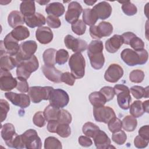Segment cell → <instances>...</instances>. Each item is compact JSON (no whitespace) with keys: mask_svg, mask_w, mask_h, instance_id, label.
Instances as JSON below:
<instances>
[{"mask_svg":"<svg viewBox=\"0 0 149 149\" xmlns=\"http://www.w3.org/2000/svg\"><path fill=\"white\" fill-rule=\"evenodd\" d=\"M36 37L40 43L47 44L52 41L54 35L52 30L49 27L42 26L36 30Z\"/></svg>","mask_w":149,"mask_h":149,"instance_id":"obj_21","label":"cell"},{"mask_svg":"<svg viewBox=\"0 0 149 149\" xmlns=\"http://www.w3.org/2000/svg\"><path fill=\"white\" fill-rule=\"evenodd\" d=\"M82 11L83 8L79 2L76 1L71 2L68 5V10L65 13V19L66 21L71 24L75 22L78 20Z\"/></svg>","mask_w":149,"mask_h":149,"instance_id":"obj_15","label":"cell"},{"mask_svg":"<svg viewBox=\"0 0 149 149\" xmlns=\"http://www.w3.org/2000/svg\"><path fill=\"white\" fill-rule=\"evenodd\" d=\"M137 125V119L132 115L126 116L122 121V126L123 129L128 132L134 131L136 128Z\"/></svg>","mask_w":149,"mask_h":149,"instance_id":"obj_30","label":"cell"},{"mask_svg":"<svg viewBox=\"0 0 149 149\" xmlns=\"http://www.w3.org/2000/svg\"><path fill=\"white\" fill-rule=\"evenodd\" d=\"M127 139V136L125 132L122 130L114 132L112 136V140L118 145L123 144Z\"/></svg>","mask_w":149,"mask_h":149,"instance_id":"obj_48","label":"cell"},{"mask_svg":"<svg viewBox=\"0 0 149 149\" xmlns=\"http://www.w3.org/2000/svg\"><path fill=\"white\" fill-rule=\"evenodd\" d=\"M3 42L7 55L13 56L18 52L20 45H19L18 41L12 37L10 33L5 36Z\"/></svg>","mask_w":149,"mask_h":149,"instance_id":"obj_18","label":"cell"},{"mask_svg":"<svg viewBox=\"0 0 149 149\" xmlns=\"http://www.w3.org/2000/svg\"><path fill=\"white\" fill-rule=\"evenodd\" d=\"M8 22L12 28H16L23 24L24 22V16L18 10H13L10 12L8 17Z\"/></svg>","mask_w":149,"mask_h":149,"instance_id":"obj_24","label":"cell"},{"mask_svg":"<svg viewBox=\"0 0 149 149\" xmlns=\"http://www.w3.org/2000/svg\"><path fill=\"white\" fill-rule=\"evenodd\" d=\"M17 79L9 70H0V88L2 91H10L16 87Z\"/></svg>","mask_w":149,"mask_h":149,"instance_id":"obj_12","label":"cell"},{"mask_svg":"<svg viewBox=\"0 0 149 149\" xmlns=\"http://www.w3.org/2000/svg\"><path fill=\"white\" fill-rule=\"evenodd\" d=\"M97 2V1H84V2L85 3H86L87 5H90L91 6L93 5L94 3H95Z\"/></svg>","mask_w":149,"mask_h":149,"instance_id":"obj_61","label":"cell"},{"mask_svg":"<svg viewBox=\"0 0 149 149\" xmlns=\"http://www.w3.org/2000/svg\"><path fill=\"white\" fill-rule=\"evenodd\" d=\"M56 50L54 48H48L44 51L42 58L44 65L47 66H54L55 64V55Z\"/></svg>","mask_w":149,"mask_h":149,"instance_id":"obj_32","label":"cell"},{"mask_svg":"<svg viewBox=\"0 0 149 149\" xmlns=\"http://www.w3.org/2000/svg\"><path fill=\"white\" fill-rule=\"evenodd\" d=\"M98 18L93 12L92 9L86 8L84 9L83 12V21L85 24L90 26H94Z\"/></svg>","mask_w":149,"mask_h":149,"instance_id":"obj_35","label":"cell"},{"mask_svg":"<svg viewBox=\"0 0 149 149\" xmlns=\"http://www.w3.org/2000/svg\"><path fill=\"white\" fill-rule=\"evenodd\" d=\"M107 124L109 131L112 133L118 132L122 128V121L116 116L112 118Z\"/></svg>","mask_w":149,"mask_h":149,"instance_id":"obj_46","label":"cell"},{"mask_svg":"<svg viewBox=\"0 0 149 149\" xmlns=\"http://www.w3.org/2000/svg\"><path fill=\"white\" fill-rule=\"evenodd\" d=\"M11 35L18 41H23L30 36V31L29 29L23 26H19L13 29L10 32Z\"/></svg>","mask_w":149,"mask_h":149,"instance_id":"obj_26","label":"cell"},{"mask_svg":"<svg viewBox=\"0 0 149 149\" xmlns=\"http://www.w3.org/2000/svg\"><path fill=\"white\" fill-rule=\"evenodd\" d=\"M79 143L80 146L85 147H88L93 144L92 140L88 137L84 136H81L79 137Z\"/></svg>","mask_w":149,"mask_h":149,"instance_id":"obj_57","label":"cell"},{"mask_svg":"<svg viewBox=\"0 0 149 149\" xmlns=\"http://www.w3.org/2000/svg\"><path fill=\"white\" fill-rule=\"evenodd\" d=\"M93 115L95 120L98 122L107 124L113 118L116 116L114 110L109 107L104 105L93 108Z\"/></svg>","mask_w":149,"mask_h":149,"instance_id":"obj_10","label":"cell"},{"mask_svg":"<svg viewBox=\"0 0 149 149\" xmlns=\"http://www.w3.org/2000/svg\"><path fill=\"white\" fill-rule=\"evenodd\" d=\"M139 135L147 140H149V126L144 125L139 130Z\"/></svg>","mask_w":149,"mask_h":149,"instance_id":"obj_59","label":"cell"},{"mask_svg":"<svg viewBox=\"0 0 149 149\" xmlns=\"http://www.w3.org/2000/svg\"><path fill=\"white\" fill-rule=\"evenodd\" d=\"M62 82L65 83V84L72 86L74 85L76 81L75 77L72 74V73L69 72H66L62 73L61 77Z\"/></svg>","mask_w":149,"mask_h":149,"instance_id":"obj_53","label":"cell"},{"mask_svg":"<svg viewBox=\"0 0 149 149\" xmlns=\"http://www.w3.org/2000/svg\"><path fill=\"white\" fill-rule=\"evenodd\" d=\"M69 66L71 73L76 79H81L85 74L86 61L80 52H76L71 55L69 60Z\"/></svg>","mask_w":149,"mask_h":149,"instance_id":"obj_5","label":"cell"},{"mask_svg":"<svg viewBox=\"0 0 149 149\" xmlns=\"http://www.w3.org/2000/svg\"><path fill=\"white\" fill-rule=\"evenodd\" d=\"M16 67L14 59L12 56L5 55L0 57V68L1 69L10 70Z\"/></svg>","mask_w":149,"mask_h":149,"instance_id":"obj_29","label":"cell"},{"mask_svg":"<svg viewBox=\"0 0 149 149\" xmlns=\"http://www.w3.org/2000/svg\"><path fill=\"white\" fill-rule=\"evenodd\" d=\"M49 101L50 105L57 108H63L69 101V97L66 91L62 89H52L49 93Z\"/></svg>","mask_w":149,"mask_h":149,"instance_id":"obj_7","label":"cell"},{"mask_svg":"<svg viewBox=\"0 0 149 149\" xmlns=\"http://www.w3.org/2000/svg\"><path fill=\"white\" fill-rule=\"evenodd\" d=\"M15 134V129L12 123H6L1 126V137L5 141L10 140Z\"/></svg>","mask_w":149,"mask_h":149,"instance_id":"obj_28","label":"cell"},{"mask_svg":"<svg viewBox=\"0 0 149 149\" xmlns=\"http://www.w3.org/2000/svg\"><path fill=\"white\" fill-rule=\"evenodd\" d=\"M69 58L68 52L64 49H60L56 52L55 62L60 65L65 64Z\"/></svg>","mask_w":149,"mask_h":149,"instance_id":"obj_45","label":"cell"},{"mask_svg":"<svg viewBox=\"0 0 149 149\" xmlns=\"http://www.w3.org/2000/svg\"><path fill=\"white\" fill-rule=\"evenodd\" d=\"M89 32H90V34L91 38H93L94 39H96L98 40V39L102 38L99 32L98 28L97 26L94 25V26H90V27L89 29Z\"/></svg>","mask_w":149,"mask_h":149,"instance_id":"obj_56","label":"cell"},{"mask_svg":"<svg viewBox=\"0 0 149 149\" xmlns=\"http://www.w3.org/2000/svg\"><path fill=\"white\" fill-rule=\"evenodd\" d=\"M123 75V68L118 64H111L104 74L105 80L109 83H116Z\"/></svg>","mask_w":149,"mask_h":149,"instance_id":"obj_14","label":"cell"},{"mask_svg":"<svg viewBox=\"0 0 149 149\" xmlns=\"http://www.w3.org/2000/svg\"><path fill=\"white\" fill-rule=\"evenodd\" d=\"M148 102L149 101L148 100H146L145 101H144L143 102V109H144V112H147V113H148L149 111H148Z\"/></svg>","mask_w":149,"mask_h":149,"instance_id":"obj_60","label":"cell"},{"mask_svg":"<svg viewBox=\"0 0 149 149\" xmlns=\"http://www.w3.org/2000/svg\"><path fill=\"white\" fill-rule=\"evenodd\" d=\"M119 2L122 4V9L125 15L130 16L137 13V7L130 1H119Z\"/></svg>","mask_w":149,"mask_h":149,"instance_id":"obj_40","label":"cell"},{"mask_svg":"<svg viewBox=\"0 0 149 149\" xmlns=\"http://www.w3.org/2000/svg\"><path fill=\"white\" fill-rule=\"evenodd\" d=\"M37 49V44L36 41L29 40L22 42L19 45L18 52L13 55L16 67L24 60L29 59L34 55Z\"/></svg>","mask_w":149,"mask_h":149,"instance_id":"obj_3","label":"cell"},{"mask_svg":"<svg viewBox=\"0 0 149 149\" xmlns=\"http://www.w3.org/2000/svg\"><path fill=\"white\" fill-rule=\"evenodd\" d=\"M92 10L98 19L105 20L111 16L112 9L108 2L102 1L94 6Z\"/></svg>","mask_w":149,"mask_h":149,"instance_id":"obj_17","label":"cell"},{"mask_svg":"<svg viewBox=\"0 0 149 149\" xmlns=\"http://www.w3.org/2000/svg\"><path fill=\"white\" fill-rule=\"evenodd\" d=\"M130 113L134 118H139L144 113L143 107V102L141 101H134L129 107Z\"/></svg>","mask_w":149,"mask_h":149,"instance_id":"obj_34","label":"cell"},{"mask_svg":"<svg viewBox=\"0 0 149 149\" xmlns=\"http://www.w3.org/2000/svg\"><path fill=\"white\" fill-rule=\"evenodd\" d=\"M45 12L48 15H52L58 17L64 14L65 7L61 2H51L47 5L45 8Z\"/></svg>","mask_w":149,"mask_h":149,"instance_id":"obj_25","label":"cell"},{"mask_svg":"<svg viewBox=\"0 0 149 149\" xmlns=\"http://www.w3.org/2000/svg\"><path fill=\"white\" fill-rule=\"evenodd\" d=\"M45 119L42 111L37 112L33 118V123L39 127H43L45 124Z\"/></svg>","mask_w":149,"mask_h":149,"instance_id":"obj_49","label":"cell"},{"mask_svg":"<svg viewBox=\"0 0 149 149\" xmlns=\"http://www.w3.org/2000/svg\"><path fill=\"white\" fill-rule=\"evenodd\" d=\"M64 43L67 48L71 49L74 52H81L85 51L88 47L86 41L74 38L70 34H68L64 38Z\"/></svg>","mask_w":149,"mask_h":149,"instance_id":"obj_11","label":"cell"},{"mask_svg":"<svg viewBox=\"0 0 149 149\" xmlns=\"http://www.w3.org/2000/svg\"><path fill=\"white\" fill-rule=\"evenodd\" d=\"M39 67V63L37 57L34 55L29 59L23 61L16 69L17 77L28 79L31 74L36 71Z\"/></svg>","mask_w":149,"mask_h":149,"instance_id":"obj_4","label":"cell"},{"mask_svg":"<svg viewBox=\"0 0 149 149\" xmlns=\"http://www.w3.org/2000/svg\"><path fill=\"white\" fill-rule=\"evenodd\" d=\"M100 92L101 93L107 100V101H109L112 100L115 96V92L113 88L110 86H104L102 87Z\"/></svg>","mask_w":149,"mask_h":149,"instance_id":"obj_51","label":"cell"},{"mask_svg":"<svg viewBox=\"0 0 149 149\" xmlns=\"http://www.w3.org/2000/svg\"><path fill=\"white\" fill-rule=\"evenodd\" d=\"M122 37L123 44L129 45L134 51H139L144 49V42L132 32H126L122 34Z\"/></svg>","mask_w":149,"mask_h":149,"instance_id":"obj_16","label":"cell"},{"mask_svg":"<svg viewBox=\"0 0 149 149\" xmlns=\"http://www.w3.org/2000/svg\"><path fill=\"white\" fill-rule=\"evenodd\" d=\"M72 30L77 35L81 36L84 34L86 30V24L82 20L78 19L75 22L71 24Z\"/></svg>","mask_w":149,"mask_h":149,"instance_id":"obj_42","label":"cell"},{"mask_svg":"<svg viewBox=\"0 0 149 149\" xmlns=\"http://www.w3.org/2000/svg\"><path fill=\"white\" fill-rule=\"evenodd\" d=\"M17 86H16V89L19 91L21 93H27L29 91V87L28 83L27 81V79L21 77H17Z\"/></svg>","mask_w":149,"mask_h":149,"instance_id":"obj_50","label":"cell"},{"mask_svg":"<svg viewBox=\"0 0 149 149\" xmlns=\"http://www.w3.org/2000/svg\"><path fill=\"white\" fill-rule=\"evenodd\" d=\"M100 130V127L95 124L88 122L84 124L82 127L83 134L89 137L93 138L95 134Z\"/></svg>","mask_w":149,"mask_h":149,"instance_id":"obj_37","label":"cell"},{"mask_svg":"<svg viewBox=\"0 0 149 149\" xmlns=\"http://www.w3.org/2000/svg\"><path fill=\"white\" fill-rule=\"evenodd\" d=\"M47 23L49 27L52 29L59 28L61 25V22L60 19L54 16L48 15L46 19Z\"/></svg>","mask_w":149,"mask_h":149,"instance_id":"obj_52","label":"cell"},{"mask_svg":"<svg viewBox=\"0 0 149 149\" xmlns=\"http://www.w3.org/2000/svg\"><path fill=\"white\" fill-rule=\"evenodd\" d=\"M59 109L51 105H48L43 112L44 118L47 121L51 120H57L58 115L59 111Z\"/></svg>","mask_w":149,"mask_h":149,"instance_id":"obj_36","label":"cell"},{"mask_svg":"<svg viewBox=\"0 0 149 149\" xmlns=\"http://www.w3.org/2000/svg\"><path fill=\"white\" fill-rule=\"evenodd\" d=\"M123 44V40L122 36L115 34L106 41L105 47L108 52L115 53L119 50Z\"/></svg>","mask_w":149,"mask_h":149,"instance_id":"obj_22","label":"cell"},{"mask_svg":"<svg viewBox=\"0 0 149 149\" xmlns=\"http://www.w3.org/2000/svg\"><path fill=\"white\" fill-rule=\"evenodd\" d=\"M37 2L41 5H44L49 2V1H37Z\"/></svg>","mask_w":149,"mask_h":149,"instance_id":"obj_62","label":"cell"},{"mask_svg":"<svg viewBox=\"0 0 149 149\" xmlns=\"http://www.w3.org/2000/svg\"><path fill=\"white\" fill-rule=\"evenodd\" d=\"M130 91L133 96L136 99H141L143 97L148 98V87L144 88L139 86H134L130 88Z\"/></svg>","mask_w":149,"mask_h":149,"instance_id":"obj_33","label":"cell"},{"mask_svg":"<svg viewBox=\"0 0 149 149\" xmlns=\"http://www.w3.org/2000/svg\"><path fill=\"white\" fill-rule=\"evenodd\" d=\"M87 55L91 67L96 70L101 69L105 63L103 43L100 40L91 41L87 47Z\"/></svg>","mask_w":149,"mask_h":149,"instance_id":"obj_1","label":"cell"},{"mask_svg":"<svg viewBox=\"0 0 149 149\" xmlns=\"http://www.w3.org/2000/svg\"><path fill=\"white\" fill-rule=\"evenodd\" d=\"M59 123L57 120H51L48 122L47 124V130L51 133H56L57 127Z\"/></svg>","mask_w":149,"mask_h":149,"instance_id":"obj_58","label":"cell"},{"mask_svg":"<svg viewBox=\"0 0 149 149\" xmlns=\"http://www.w3.org/2000/svg\"><path fill=\"white\" fill-rule=\"evenodd\" d=\"M89 101L94 107L103 106L107 102L104 95L100 91H94L91 93L88 96Z\"/></svg>","mask_w":149,"mask_h":149,"instance_id":"obj_27","label":"cell"},{"mask_svg":"<svg viewBox=\"0 0 149 149\" xmlns=\"http://www.w3.org/2000/svg\"><path fill=\"white\" fill-rule=\"evenodd\" d=\"M72 120L71 114L65 109H60L58 115L57 120L59 123L69 124Z\"/></svg>","mask_w":149,"mask_h":149,"instance_id":"obj_44","label":"cell"},{"mask_svg":"<svg viewBox=\"0 0 149 149\" xmlns=\"http://www.w3.org/2000/svg\"><path fill=\"white\" fill-rule=\"evenodd\" d=\"M115 94L117 96V101L120 108L128 109L132 101L129 87L124 84H116L113 87Z\"/></svg>","mask_w":149,"mask_h":149,"instance_id":"obj_6","label":"cell"},{"mask_svg":"<svg viewBox=\"0 0 149 149\" xmlns=\"http://www.w3.org/2000/svg\"><path fill=\"white\" fill-rule=\"evenodd\" d=\"M5 96L12 104L22 108H26L30 104V98L29 95L25 94H17L9 91L5 93Z\"/></svg>","mask_w":149,"mask_h":149,"instance_id":"obj_13","label":"cell"},{"mask_svg":"<svg viewBox=\"0 0 149 149\" xmlns=\"http://www.w3.org/2000/svg\"><path fill=\"white\" fill-rule=\"evenodd\" d=\"M5 142L6 146L10 148H14L17 149L25 148V146L22 141L21 135L17 134L16 133L10 140Z\"/></svg>","mask_w":149,"mask_h":149,"instance_id":"obj_38","label":"cell"},{"mask_svg":"<svg viewBox=\"0 0 149 149\" xmlns=\"http://www.w3.org/2000/svg\"><path fill=\"white\" fill-rule=\"evenodd\" d=\"M41 69L45 77L49 81L54 83L62 82L61 77L62 73L54 67V66L43 65Z\"/></svg>","mask_w":149,"mask_h":149,"instance_id":"obj_19","label":"cell"},{"mask_svg":"<svg viewBox=\"0 0 149 149\" xmlns=\"http://www.w3.org/2000/svg\"><path fill=\"white\" fill-rule=\"evenodd\" d=\"M120 57L126 65L129 66H134L145 64L148 61V54L144 49L134 51L130 48H126L122 51Z\"/></svg>","mask_w":149,"mask_h":149,"instance_id":"obj_2","label":"cell"},{"mask_svg":"<svg viewBox=\"0 0 149 149\" xmlns=\"http://www.w3.org/2000/svg\"><path fill=\"white\" fill-rule=\"evenodd\" d=\"M95 147L98 149H107L111 147V140L105 132L100 129L93 137Z\"/></svg>","mask_w":149,"mask_h":149,"instance_id":"obj_20","label":"cell"},{"mask_svg":"<svg viewBox=\"0 0 149 149\" xmlns=\"http://www.w3.org/2000/svg\"><path fill=\"white\" fill-rule=\"evenodd\" d=\"M24 17L25 23L30 28L42 27V26L44 25L46 22V19L44 16L37 12L30 16H24Z\"/></svg>","mask_w":149,"mask_h":149,"instance_id":"obj_23","label":"cell"},{"mask_svg":"<svg viewBox=\"0 0 149 149\" xmlns=\"http://www.w3.org/2000/svg\"><path fill=\"white\" fill-rule=\"evenodd\" d=\"M1 112V122H3L7 116V113L9 111L10 107L9 103L5 100L1 99L0 100Z\"/></svg>","mask_w":149,"mask_h":149,"instance_id":"obj_54","label":"cell"},{"mask_svg":"<svg viewBox=\"0 0 149 149\" xmlns=\"http://www.w3.org/2000/svg\"><path fill=\"white\" fill-rule=\"evenodd\" d=\"M97 26L102 37L109 36L113 31V26L109 22H101Z\"/></svg>","mask_w":149,"mask_h":149,"instance_id":"obj_41","label":"cell"},{"mask_svg":"<svg viewBox=\"0 0 149 149\" xmlns=\"http://www.w3.org/2000/svg\"><path fill=\"white\" fill-rule=\"evenodd\" d=\"M20 135L26 148L40 149L41 148L42 142L36 130L28 129Z\"/></svg>","mask_w":149,"mask_h":149,"instance_id":"obj_8","label":"cell"},{"mask_svg":"<svg viewBox=\"0 0 149 149\" xmlns=\"http://www.w3.org/2000/svg\"><path fill=\"white\" fill-rule=\"evenodd\" d=\"M60 137L63 138L68 137L71 134V129L69 124L59 123L56 132Z\"/></svg>","mask_w":149,"mask_h":149,"instance_id":"obj_47","label":"cell"},{"mask_svg":"<svg viewBox=\"0 0 149 149\" xmlns=\"http://www.w3.org/2000/svg\"><path fill=\"white\" fill-rule=\"evenodd\" d=\"M144 73L140 69H135L132 70L129 74V80L130 81L136 83L142 82L144 79Z\"/></svg>","mask_w":149,"mask_h":149,"instance_id":"obj_43","label":"cell"},{"mask_svg":"<svg viewBox=\"0 0 149 149\" xmlns=\"http://www.w3.org/2000/svg\"><path fill=\"white\" fill-rule=\"evenodd\" d=\"M53 87L51 86H32L29 88L28 95L33 103L37 104L42 100H48Z\"/></svg>","mask_w":149,"mask_h":149,"instance_id":"obj_9","label":"cell"},{"mask_svg":"<svg viewBox=\"0 0 149 149\" xmlns=\"http://www.w3.org/2000/svg\"><path fill=\"white\" fill-rule=\"evenodd\" d=\"M62 148L61 142L56 137L49 136L44 141V148L45 149H61Z\"/></svg>","mask_w":149,"mask_h":149,"instance_id":"obj_39","label":"cell"},{"mask_svg":"<svg viewBox=\"0 0 149 149\" xmlns=\"http://www.w3.org/2000/svg\"><path fill=\"white\" fill-rule=\"evenodd\" d=\"M20 10L24 16L34 14L36 13L34 1H22L20 5Z\"/></svg>","mask_w":149,"mask_h":149,"instance_id":"obj_31","label":"cell"},{"mask_svg":"<svg viewBox=\"0 0 149 149\" xmlns=\"http://www.w3.org/2000/svg\"><path fill=\"white\" fill-rule=\"evenodd\" d=\"M148 141L149 140H147L140 136L138 135L134 140V146L138 148H143L148 146Z\"/></svg>","mask_w":149,"mask_h":149,"instance_id":"obj_55","label":"cell"}]
</instances>
